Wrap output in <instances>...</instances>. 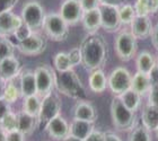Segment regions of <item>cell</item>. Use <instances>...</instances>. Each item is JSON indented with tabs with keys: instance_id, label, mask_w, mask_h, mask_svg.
I'll return each instance as SVG.
<instances>
[{
	"instance_id": "6da1fadb",
	"label": "cell",
	"mask_w": 158,
	"mask_h": 141,
	"mask_svg": "<svg viewBox=\"0 0 158 141\" xmlns=\"http://www.w3.org/2000/svg\"><path fill=\"white\" fill-rule=\"evenodd\" d=\"M82 53V67L88 71L102 69L109 60V45L102 35L87 34L80 44Z\"/></svg>"
},
{
	"instance_id": "7a4b0ae2",
	"label": "cell",
	"mask_w": 158,
	"mask_h": 141,
	"mask_svg": "<svg viewBox=\"0 0 158 141\" xmlns=\"http://www.w3.org/2000/svg\"><path fill=\"white\" fill-rule=\"evenodd\" d=\"M56 89L60 94L76 101H85L87 97L85 86L73 69L56 72Z\"/></svg>"
},
{
	"instance_id": "3957f363",
	"label": "cell",
	"mask_w": 158,
	"mask_h": 141,
	"mask_svg": "<svg viewBox=\"0 0 158 141\" xmlns=\"http://www.w3.org/2000/svg\"><path fill=\"white\" fill-rule=\"evenodd\" d=\"M111 118L113 125L118 131L129 132L137 125L135 112L127 108L118 96H115L111 102Z\"/></svg>"
},
{
	"instance_id": "277c9868",
	"label": "cell",
	"mask_w": 158,
	"mask_h": 141,
	"mask_svg": "<svg viewBox=\"0 0 158 141\" xmlns=\"http://www.w3.org/2000/svg\"><path fill=\"white\" fill-rule=\"evenodd\" d=\"M42 31L48 39L54 42H63L69 35V24L59 13H50L44 18Z\"/></svg>"
},
{
	"instance_id": "5b68a950",
	"label": "cell",
	"mask_w": 158,
	"mask_h": 141,
	"mask_svg": "<svg viewBox=\"0 0 158 141\" xmlns=\"http://www.w3.org/2000/svg\"><path fill=\"white\" fill-rule=\"evenodd\" d=\"M20 16L24 23L33 32H39L42 30L46 14L44 11V7L39 0H28L24 3Z\"/></svg>"
},
{
	"instance_id": "8992f818",
	"label": "cell",
	"mask_w": 158,
	"mask_h": 141,
	"mask_svg": "<svg viewBox=\"0 0 158 141\" xmlns=\"http://www.w3.org/2000/svg\"><path fill=\"white\" fill-rule=\"evenodd\" d=\"M61 99L52 92L49 95L42 97L41 103V110H40L39 116H37V125L39 128L44 129L45 125L49 123L53 118L61 114Z\"/></svg>"
},
{
	"instance_id": "52a82bcc",
	"label": "cell",
	"mask_w": 158,
	"mask_h": 141,
	"mask_svg": "<svg viewBox=\"0 0 158 141\" xmlns=\"http://www.w3.org/2000/svg\"><path fill=\"white\" fill-rule=\"evenodd\" d=\"M114 49L116 56L122 61H130L137 54V39L135 36L128 31H122L118 34L114 41Z\"/></svg>"
},
{
	"instance_id": "ba28073f",
	"label": "cell",
	"mask_w": 158,
	"mask_h": 141,
	"mask_svg": "<svg viewBox=\"0 0 158 141\" xmlns=\"http://www.w3.org/2000/svg\"><path fill=\"white\" fill-rule=\"evenodd\" d=\"M36 79L37 95L42 98L54 92L56 88V72L48 64H40L34 69Z\"/></svg>"
},
{
	"instance_id": "9c48e42d",
	"label": "cell",
	"mask_w": 158,
	"mask_h": 141,
	"mask_svg": "<svg viewBox=\"0 0 158 141\" xmlns=\"http://www.w3.org/2000/svg\"><path fill=\"white\" fill-rule=\"evenodd\" d=\"M46 49V37L40 32L33 34L22 42H16V50L26 56H35L42 54Z\"/></svg>"
},
{
	"instance_id": "30bf717a",
	"label": "cell",
	"mask_w": 158,
	"mask_h": 141,
	"mask_svg": "<svg viewBox=\"0 0 158 141\" xmlns=\"http://www.w3.org/2000/svg\"><path fill=\"white\" fill-rule=\"evenodd\" d=\"M132 76L127 68L118 67L110 73L107 78V87L115 96L121 95L131 88Z\"/></svg>"
},
{
	"instance_id": "8fae6325",
	"label": "cell",
	"mask_w": 158,
	"mask_h": 141,
	"mask_svg": "<svg viewBox=\"0 0 158 141\" xmlns=\"http://www.w3.org/2000/svg\"><path fill=\"white\" fill-rule=\"evenodd\" d=\"M101 20H102V28L109 33H113L120 30L122 23L120 19L118 7L109 6V5H101L99 6Z\"/></svg>"
},
{
	"instance_id": "7c38bea8",
	"label": "cell",
	"mask_w": 158,
	"mask_h": 141,
	"mask_svg": "<svg viewBox=\"0 0 158 141\" xmlns=\"http://www.w3.org/2000/svg\"><path fill=\"white\" fill-rule=\"evenodd\" d=\"M59 14L69 24V26H73L81 22L84 9L79 0H64L60 6Z\"/></svg>"
},
{
	"instance_id": "4fadbf2b",
	"label": "cell",
	"mask_w": 158,
	"mask_h": 141,
	"mask_svg": "<svg viewBox=\"0 0 158 141\" xmlns=\"http://www.w3.org/2000/svg\"><path fill=\"white\" fill-rule=\"evenodd\" d=\"M44 130L51 139L54 141H63L67 137L70 135V123L60 114L53 118L45 125Z\"/></svg>"
},
{
	"instance_id": "5bb4252c",
	"label": "cell",
	"mask_w": 158,
	"mask_h": 141,
	"mask_svg": "<svg viewBox=\"0 0 158 141\" xmlns=\"http://www.w3.org/2000/svg\"><path fill=\"white\" fill-rule=\"evenodd\" d=\"M23 68L19 60L15 56L0 61V79H2L5 82L18 78Z\"/></svg>"
},
{
	"instance_id": "9a60e30c",
	"label": "cell",
	"mask_w": 158,
	"mask_h": 141,
	"mask_svg": "<svg viewBox=\"0 0 158 141\" xmlns=\"http://www.w3.org/2000/svg\"><path fill=\"white\" fill-rule=\"evenodd\" d=\"M20 15H16L14 11H8L0 15V36L10 37L14 32L23 24Z\"/></svg>"
},
{
	"instance_id": "2e32d148",
	"label": "cell",
	"mask_w": 158,
	"mask_h": 141,
	"mask_svg": "<svg viewBox=\"0 0 158 141\" xmlns=\"http://www.w3.org/2000/svg\"><path fill=\"white\" fill-rule=\"evenodd\" d=\"M18 80H19L22 98L27 97V96L37 95L36 79H35L34 70L23 69L18 77Z\"/></svg>"
},
{
	"instance_id": "e0dca14e",
	"label": "cell",
	"mask_w": 158,
	"mask_h": 141,
	"mask_svg": "<svg viewBox=\"0 0 158 141\" xmlns=\"http://www.w3.org/2000/svg\"><path fill=\"white\" fill-rule=\"evenodd\" d=\"M73 118L76 120L95 123L97 120V111L87 101H78L76 105L73 106Z\"/></svg>"
},
{
	"instance_id": "ac0fdd59",
	"label": "cell",
	"mask_w": 158,
	"mask_h": 141,
	"mask_svg": "<svg viewBox=\"0 0 158 141\" xmlns=\"http://www.w3.org/2000/svg\"><path fill=\"white\" fill-rule=\"evenodd\" d=\"M152 23L149 16H135L131 23V32L138 39H145L150 36L152 31Z\"/></svg>"
},
{
	"instance_id": "d6986e66",
	"label": "cell",
	"mask_w": 158,
	"mask_h": 141,
	"mask_svg": "<svg viewBox=\"0 0 158 141\" xmlns=\"http://www.w3.org/2000/svg\"><path fill=\"white\" fill-rule=\"evenodd\" d=\"M82 27L87 34H95L102 28V20H101V13L99 8L84 11L82 15Z\"/></svg>"
},
{
	"instance_id": "ffe728a7",
	"label": "cell",
	"mask_w": 158,
	"mask_h": 141,
	"mask_svg": "<svg viewBox=\"0 0 158 141\" xmlns=\"http://www.w3.org/2000/svg\"><path fill=\"white\" fill-rule=\"evenodd\" d=\"M36 128H39L36 116L28 114L23 110L17 113V130L23 132L25 135H33Z\"/></svg>"
},
{
	"instance_id": "44dd1931",
	"label": "cell",
	"mask_w": 158,
	"mask_h": 141,
	"mask_svg": "<svg viewBox=\"0 0 158 141\" xmlns=\"http://www.w3.org/2000/svg\"><path fill=\"white\" fill-rule=\"evenodd\" d=\"M94 130L95 125L92 122L81 121L76 118H73V121L70 122V135L81 140H85Z\"/></svg>"
},
{
	"instance_id": "7402d4cb",
	"label": "cell",
	"mask_w": 158,
	"mask_h": 141,
	"mask_svg": "<svg viewBox=\"0 0 158 141\" xmlns=\"http://www.w3.org/2000/svg\"><path fill=\"white\" fill-rule=\"evenodd\" d=\"M141 124L149 131H156L158 128V106L148 104L145 106L141 113Z\"/></svg>"
},
{
	"instance_id": "603a6c76",
	"label": "cell",
	"mask_w": 158,
	"mask_h": 141,
	"mask_svg": "<svg viewBox=\"0 0 158 141\" xmlns=\"http://www.w3.org/2000/svg\"><path fill=\"white\" fill-rule=\"evenodd\" d=\"M88 86L90 90L96 94H101L107 87V78L103 69H96L90 71L88 77Z\"/></svg>"
},
{
	"instance_id": "cb8c5ba5",
	"label": "cell",
	"mask_w": 158,
	"mask_h": 141,
	"mask_svg": "<svg viewBox=\"0 0 158 141\" xmlns=\"http://www.w3.org/2000/svg\"><path fill=\"white\" fill-rule=\"evenodd\" d=\"M152 81L149 78V75L142 73V72L137 71L135 75L132 76V82H131V88L137 92L139 95L145 96L147 95L152 88Z\"/></svg>"
},
{
	"instance_id": "d4e9b609",
	"label": "cell",
	"mask_w": 158,
	"mask_h": 141,
	"mask_svg": "<svg viewBox=\"0 0 158 141\" xmlns=\"http://www.w3.org/2000/svg\"><path fill=\"white\" fill-rule=\"evenodd\" d=\"M156 60L149 51H141L135 58V68L137 71L149 75L152 68L156 66Z\"/></svg>"
},
{
	"instance_id": "484cf974",
	"label": "cell",
	"mask_w": 158,
	"mask_h": 141,
	"mask_svg": "<svg viewBox=\"0 0 158 141\" xmlns=\"http://www.w3.org/2000/svg\"><path fill=\"white\" fill-rule=\"evenodd\" d=\"M121 102L127 108H129L132 112H137L141 105V95H139L138 93L135 92L132 88L128 89L127 92L122 93L121 95H118Z\"/></svg>"
},
{
	"instance_id": "4316f807",
	"label": "cell",
	"mask_w": 158,
	"mask_h": 141,
	"mask_svg": "<svg viewBox=\"0 0 158 141\" xmlns=\"http://www.w3.org/2000/svg\"><path fill=\"white\" fill-rule=\"evenodd\" d=\"M3 98L6 99L9 104H15L22 98V93H20L19 87V80L18 78L9 80L6 82V87H5V94H3Z\"/></svg>"
},
{
	"instance_id": "83f0119b",
	"label": "cell",
	"mask_w": 158,
	"mask_h": 141,
	"mask_svg": "<svg viewBox=\"0 0 158 141\" xmlns=\"http://www.w3.org/2000/svg\"><path fill=\"white\" fill-rule=\"evenodd\" d=\"M23 99V110L24 112H26L28 114L33 115V116H39L40 110H41V103H42V98L39 95H32L24 97Z\"/></svg>"
},
{
	"instance_id": "f1b7e54d",
	"label": "cell",
	"mask_w": 158,
	"mask_h": 141,
	"mask_svg": "<svg viewBox=\"0 0 158 141\" xmlns=\"http://www.w3.org/2000/svg\"><path fill=\"white\" fill-rule=\"evenodd\" d=\"M128 141H152V133L142 124L135 125L131 131H129Z\"/></svg>"
},
{
	"instance_id": "f546056e",
	"label": "cell",
	"mask_w": 158,
	"mask_h": 141,
	"mask_svg": "<svg viewBox=\"0 0 158 141\" xmlns=\"http://www.w3.org/2000/svg\"><path fill=\"white\" fill-rule=\"evenodd\" d=\"M15 50H16V43H14L10 37L6 36H0V61L15 56Z\"/></svg>"
},
{
	"instance_id": "4dcf8cb0",
	"label": "cell",
	"mask_w": 158,
	"mask_h": 141,
	"mask_svg": "<svg viewBox=\"0 0 158 141\" xmlns=\"http://www.w3.org/2000/svg\"><path fill=\"white\" fill-rule=\"evenodd\" d=\"M53 64L56 68V72L68 71L70 69H73L71 63H70L68 52H58L53 58Z\"/></svg>"
},
{
	"instance_id": "1f68e13d",
	"label": "cell",
	"mask_w": 158,
	"mask_h": 141,
	"mask_svg": "<svg viewBox=\"0 0 158 141\" xmlns=\"http://www.w3.org/2000/svg\"><path fill=\"white\" fill-rule=\"evenodd\" d=\"M118 14H120L121 23L123 25L131 24L132 20L135 19V17L137 16L135 7H132L131 5H122L121 7H118Z\"/></svg>"
},
{
	"instance_id": "d6a6232c",
	"label": "cell",
	"mask_w": 158,
	"mask_h": 141,
	"mask_svg": "<svg viewBox=\"0 0 158 141\" xmlns=\"http://www.w3.org/2000/svg\"><path fill=\"white\" fill-rule=\"evenodd\" d=\"M1 129L5 132L14 131L17 129V113L10 111L7 115L1 118Z\"/></svg>"
},
{
	"instance_id": "836d02e7",
	"label": "cell",
	"mask_w": 158,
	"mask_h": 141,
	"mask_svg": "<svg viewBox=\"0 0 158 141\" xmlns=\"http://www.w3.org/2000/svg\"><path fill=\"white\" fill-rule=\"evenodd\" d=\"M32 34H33V31L31 30L26 24L23 23L15 32H14L13 37L16 39V42H22L24 39H26L27 37H30Z\"/></svg>"
},
{
	"instance_id": "e575fe53",
	"label": "cell",
	"mask_w": 158,
	"mask_h": 141,
	"mask_svg": "<svg viewBox=\"0 0 158 141\" xmlns=\"http://www.w3.org/2000/svg\"><path fill=\"white\" fill-rule=\"evenodd\" d=\"M68 56H69L70 63H71V66H73V69H75L76 67L80 66L82 63V53H81L80 46L70 49L69 52H68Z\"/></svg>"
},
{
	"instance_id": "d590c367",
	"label": "cell",
	"mask_w": 158,
	"mask_h": 141,
	"mask_svg": "<svg viewBox=\"0 0 158 141\" xmlns=\"http://www.w3.org/2000/svg\"><path fill=\"white\" fill-rule=\"evenodd\" d=\"M135 10L137 16H149L150 15L147 0H137L135 3Z\"/></svg>"
},
{
	"instance_id": "8d00e7d4",
	"label": "cell",
	"mask_w": 158,
	"mask_h": 141,
	"mask_svg": "<svg viewBox=\"0 0 158 141\" xmlns=\"http://www.w3.org/2000/svg\"><path fill=\"white\" fill-rule=\"evenodd\" d=\"M20 0H0V15L3 13L13 11Z\"/></svg>"
},
{
	"instance_id": "74e56055",
	"label": "cell",
	"mask_w": 158,
	"mask_h": 141,
	"mask_svg": "<svg viewBox=\"0 0 158 141\" xmlns=\"http://www.w3.org/2000/svg\"><path fill=\"white\" fill-rule=\"evenodd\" d=\"M79 1H80V5H81L84 11L96 9L101 6V0H79Z\"/></svg>"
},
{
	"instance_id": "f35d334b",
	"label": "cell",
	"mask_w": 158,
	"mask_h": 141,
	"mask_svg": "<svg viewBox=\"0 0 158 141\" xmlns=\"http://www.w3.org/2000/svg\"><path fill=\"white\" fill-rule=\"evenodd\" d=\"M25 137L26 135L17 129L14 131L7 132V141H25Z\"/></svg>"
},
{
	"instance_id": "ab89813d",
	"label": "cell",
	"mask_w": 158,
	"mask_h": 141,
	"mask_svg": "<svg viewBox=\"0 0 158 141\" xmlns=\"http://www.w3.org/2000/svg\"><path fill=\"white\" fill-rule=\"evenodd\" d=\"M148 104L158 106V86H152L148 93Z\"/></svg>"
},
{
	"instance_id": "60d3db41",
	"label": "cell",
	"mask_w": 158,
	"mask_h": 141,
	"mask_svg": "<svg viewBox=\"0 0 158 141\" xmlns=\"http://www.w3.org/2000/svg\"><path fill=\"white\" fill-rule=\"evenodd\" d=\"M104 140H105V132H102L95 129L84 141H104Z\"/></svg>"
},
{
	"instance_id": "b9f144b4",
	"label": "cell",
	"mask_w": 158,
	"mask_h": 141,
	"mask_svg": "<svg viewBox=\"0 0 158 141\" xmlns=\"http://www.w3.org/2000/svg\"><path fill=\"white\" fill-rule=\"evenodd\" d=\"M10 111H13L11 110V104H9L5 98H0V120L5 115L8 114Z\"/></svg>"
},
{
	"instance_id": "7bdbcfd3",
	"label": "cell",
	"mask_w": 158,
	"mask_h": 141,
	"mask_svg": "<svg viewBox=\"0 0 158 141\" xmlns=\"http://www.w3.org/2000/svg\"><path fill=\"white\" fill-rule=\"evenodd\" d=\"M149 78H150V81H152V86H158V63H156V66L150 71Z\"/></svg>"
},
{
	"instance_id": "ee69618b",
	"label": "cell",
	"mask_w": 158,
	"mask_h": 141,
	"mask_svg": "<svg viewBox=\"0 0 158 141\" xmlns=\"http://www.w3.org/2000/svg\"><path fill=\"white\" fill-rule=\"evenodd\" d=\"M150 39H152V45H154V48L158 50V23L152 27V34H150Z\"/></svg>"
},
{
	"instance_id": "f6af8a7d",
	"label": "cell",
	"mask_w": 158,
	"mask_h": 141,
	"mask_svg": "<svg viewBox=\"0 0 158 141\" xmlns=\"http://www.w3.org/2000/svg\"><path fill=\"white\" fill-rule=\"evenodd\" d=\"M124 0H101V5H109V6L121 7Z\"/></svg>"
},
{
	"instance_id": "bcb514c9",
	"label": "cell",
	"mask_w": 158,
	"mask_h": 141,
	"mask_svg": "<svg viewBox=\"0 0 158 141\" xmlns=\"http://www.w3.org/2000/svg\"><path fill=\"white\" fill-rule=\"evenodd\" d=\"M150 14H155L158 11V0H147Z\"/></svg>"
},
{
	"instance_id": "7dc6e473",
	"label": "cell",
	"mask_w": 158,
	"mask_h": 141,
	"mask_svg": "<svg viewBox=\"0 0 158 141\" xmlns=\"http://www.w3.org/2000/svg\"><path fill=\"white\" fill-rule=\"evenodd\" d=\"M104 141H122V139L118 135H115V133L107 131L105 132V140Z\"/></svg>"
},
{
	"instance_id": "c3c4849f",
	"label": "cell",
	"mask_w": 158,
	"mask_h": 141,
	"mask_svg": "<svg viewBox=\"0 0 158 141\" xmlns=\"http://www.w3.org/2000/svg\"><path fill=\"white\" fill-rule=\"evenodd\" d=\"M5 87H6V82L2 79H0V98H3V94H5Z\"/></svg>"
},
{
	"instance_id": "681fc988",
	"label": "cell",
	"mask_w": 158,
	"mask_h": 141,
	"mask_svg": "<svg viewBox=\"0 0 158 141\" xmlns=\"http://www.w3.org/2000/svg\"><path fill=\"white\" fill-rule=\"evenodd\" d=\"M0 141H7V132L0 130Z\"/></svg>"
},
{
	"instance_id": "f907efd6",
	"label": "cell",
	"mask_w": 158,
	"mask_h": 141,
	"mask_svg": "<svg viewBox=\"0 0 158 141\" xmlns=\"http://www.w3.org/2000/svg\"><path fill=\"white\" fill-rule=\"evenodd\" d=\"M63 141H84V140H81V139H78V138H76V137H73V135H69V137H67L66 139Z\"/></svg>"
},
{
	"instance_id": "816d5d0a",
	"label": "cell",
	"mask_w": 158,
	"mask_h": 141,
	"mask_svg": "<svg viewBox=\"0 0 158 141\" xmlns=\"http://www.w3.org/2000/svg\"><path fill=\"white\" fill-rule=\"evenodd\" d=\"M156 135H157V138H158V128L156 129Z\"/></svg>"
},
{
	"instance_id": "f5cc1de1",
	"label": "cell",
	"mask_w": 158,
	"mask_h": 141,
	"mask_svg": "<svg viewBox=\"0 0 158 141\" xmlns=\"http://www.w3.org/2000/svg\"><path fill=\"white\" fill-rule=\"evenodd\" d=\"M0 130H2V129H1V120H0Z\"/></svg>"
},
{
	"instance_id": "db71d44e",
	"label": "cell",
	"mask_w": 158,
	"mask_h": 141,
	"mask_svg": "<svg viewBox=\"0 0 158 141\" xmlns=\"http://www.w3.org/2000/svg\"><path fill=\"white\" fill-rule=\"evenodd\" d=\"M157 51H158V50H157Z\"/></svg>"
}]
</instances>
